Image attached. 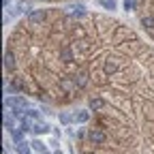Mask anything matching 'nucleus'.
<instances>
[{
  "mask_svg": "<svg viewBox=\"0 0 154 154\" xmlns=\"http://www.w3.org/2000/svg\"><path fill=\"white\" fill-rule=\"evenodd\" d=\"M103 107H105V101L103 99H90V109L96 111V109H103Z\"/></svg>",
  "mask_w": 154,
  "mask_h": 154,
  "instance_id": "obj_6",
  "label": "nucleus"
},
{
  "mask_svg": "<svg viewBox=\"0 0 154 154\" xmlns=\"http://www.w3.org/2000/svg\"><path fill=\"white\" fill-rule=\"evenodd\" d=\"M105 9H116V0H99Z\"/></svg>",
  "mask_w": 154,
  "mask_h": 154,
  "instance_id": "obj_13",
  "label": "nucleus"
},
{
  "mask_svg": "<svg viewBox=\"0 0 154 154\" xmlns=\"http://www.w3.org/2000/svg\"><path fill=\"white\" fill-rule=\"evenodd\" d=\"M116 71H118V66H116V62L107 60V62H105V73H107V75H111V73H116Z\"/></svg>",
  "mask_w": 154,
  "mask_h": 154,
  "instance_id": "obj_10",
  "label": "nucleus"
},
{
  "mask_svg": "<svg viewBox=\"0 0 154 154\" xmlns=\"http://www.w3.org/2000/svg\"><path fill=\"white\" fill-rule=\"evenodd\" d=\"M71 86H73V84H71V82H62V88H64V90H69V88H71Z\"/></svg>",
  "mask_w": 154,
  "mask_h": 154,
  "instance_id": "obj_19",
  "label": "nucleus"
},
{
  "mask_svg": "<svg viewBox=\"0 0 154 154\" xmlns=\"http://www.w3.org/2000/svg\"><path fill=\"white\" fill-rule=\"evenodd\" d=\"M5 66H7V69H13V66H15V60H13V54H11V51L5 54Z\"/></svg>",
  "mask_w": 154,
  "mask_h": 154,
  "instance_id": "obj_9",
  "label": "nucleus"
},
{
  "mask_svg": "<svg viewBox=\"0 0 154 154\" xmlns=\"http://www.w3.org/2000/svg\"><path fill=\"white\" fill-rule=\"evenodd\" d=\"M62 58H64V60H71V51L69 49H62Z\"/></svg>",
  "mask_w": 154,
  "mask_h": 154,
  "instance_id": "obj_18",
  "label": "nucleus"
},
{
  "mask_svg": "<svg viewBox=\"0 0 154 154\" xmlns=\"http://www.w3.org/2000/svg\"><path fill=\"white\" fill-rule=\"evenodd\" d=\"M124 9L126 11H133L135 9V0H124Z\"/></svg>",
  "mask_w": 154,
  "mask_h": 154,
  "instance_id": "obj_16",
  "label": "nucleus"
},
{
  "mask_svg": "<svg viewBox=\"0 0 154 154\" xmlns=\"http://www.w3.org/2000/svg\"><path fill=\"white\" fill-rule=\"evenodd\" d=\"M86 82H88V79H86V75H84V73L75 77V86H86Z\"/></svg>",
  "mask_w": 154,
  "mask_h": 154,
  "instance_id": "obj_12",
  "label": "nucleus"
},
{
  "mask_svg": "<svg viewBox=\"0 0 154 154\" xmlns=\"http://www.w3.org/2000/svg\"><path fill=\"white\" fill-rule=\"evenodd\" d=\"M71 120H73V116H69V113H60V122H62V124H69Z\"/></svg>",
  "mask_w": 154,
  "mask_h": 154,
  "instance_id": "obj_14",
  "label": "nucleus"
},
{
  "mask_svg": "<svg viewBox=\"0 0 154 154\" xmlns=\"http://www.w3.org/2000/svg\"><path fill=\"white\" fill-rule=\"evenodd\" d=\"M30 146H32V150L38 152V154H43V152H45V143H43V141H38V139H34Z\"/></svg>",
  "mask_w": 154,
  "mask_h": 154,
  "instance_id": "obj_7",
  "label": "nucleus"
},
{
  "mask_svg": "<svg viewBox=\"0 0 154 154\" xmlns=\"http://www.w3.org/2000/svg\"><path fill=\"white\" fill-rule=\"evenodd\" d=\"M141 24H143L148 30H154V17H143V19H141Z\"/></svg>",
  "mask_w": 154,
  "mask_h": 154,
  "instance_id": "obj_11",
  "label": "nucleus"
},
{
  "mask_svg": "<svg viewBox=\"0 0 154 154\" xmlns=\"http://www.w3.org/2000/svg\"><path fill=\"white\" fill-rule=\"evenodd\" d=\"M49 131H51V126H49L47 122H43V120L34 122V126H32V133H34V135H45V133H49Z\"/></svg>",
  "mask_w": 154,
  "mask_h": 154,
  "instance_id": "obj_3",
  "label": "nucleus"
},
{
  "mask_svg": "<svg viewBox=\"0 0 154 154\" xmlns=\"http://www.w3.org/2000/svg\"><path fill=\"white\" fill-rule=\"evenodd\" d=\"M54 154H62V152H60V150H56V152H54Z\"/></svg>",
  "mask_w": 154,
  "mask_h": 154,
  "instance_id": "obj_20",
  "label": "nucleus"
},
{
  "mask_svg": "<svg viewBox=\"0 0 154 154\" xmlns=\"http://www.w3.org/2000/svg\"><path fill=\"white\" fill-rule=\"evenodd\" d=\"M43 154H47V152H43Z\"/></svg>",
  "mask_w": 154,
  "mask_h": 154,
  "instance_id": "obj_21",
  "label": "nucleus"
},
{
  "mask_svg": "<svg viewBox=\"0 0 154 154\" xmlns=\"http://www.w3.org/2000/svg\"><path fill=\"white\" fill-rule=\"evenodd\" d=\"M43 17H45V13H43V11H30V13H28V19H30L32 24H36V22H41Z\"/></svg>",
  "mask_w": 154,
  "mask_h": 154,
  "instance_id": "obj_5",
  "label": "nucleus"
},
{
  "mask_svg": "<svg viewBox=\"0 0 154 154\" xmlns=\"http://www.w3.org/2000/svg\"><path fill=\"white\" fill-rule=\"evenodd\" d=\"M88 118H90V111H75L73 113V122H79V124L88 122Z\"/></svg>",
  "mask_w": 154,
  "mask_h": 154,
  "instance_id": "obj_4",
  "label": "nucleus"
},
{
  "mask_svg": "<svg viewBox=\"0 0 154 154\" xmlns=\"http://www.w3.org/2000/svg\"><path fill=\"white\" fill-rule=\"evenodd\" d=\"M88 139H90L92 143H103L107 137H105V133H103V131H99V128H92V131H88Z\"/></svg>",
  "mask_w": 154,
  "mask_h": 154,
  "instance_id": "obj_2",
  "label": "nucleus"
},
{
  "mask_svg": "<svg viewBox=\"0 0 154 154\" xmlns=\"http://www.w3.org/2000/svg\"><path fill=\"white\" fill-rule=\"evenodd\" d=\"M5 128L13 131V118H9V116H5Z\"/></svg>",
  "mask_w": 154,
  "mask_h": 154,
  "instance_id": "obj_15",
  "label": "nucleus"
},
{
  "mask_svg": "<svg viewBox=\"0 0 154 154\" xmlns=\"http://www.w3.org/2000/svg\"><path fill=\"white\" fill-rule=\"evenodd\" d=\"M5 107H22V109H26L28 101L22 99V96H9V99H5Z\"/></svg>",
  "mask_w": 154,
  "mask_h": 154,
  "instance_id": "obj_1",
  "label": "nucleus"
},
{
  "mask_svg": "<svg viewBox=\"0 0 154 154\" xmlns=\"http://www.w3.org/2000/svg\"><path fill=\"white\" fill-rule=\"evenodd\" d=\"M26 116H28V118H32V120H36V118H38V111L30 109V111H26Z\"/></svg>",
  "mask_w": 154,
  "mask_h": 154,
  "instance_id": "obj_17",
  "label": "nucleus"
},
{
  "mask_svg": "<svg viewBox=\"0 0 154 154\" xmlns=\"http://www.w3.org/2000/svg\"><path fill=\"white\" fill-rule=\"evenodd\" d=\"M30 148H32V146H30L28 141H22V143H17V152H19V154H30Z\"/></svg>",
  "mask_w": 154,
  "mask_h": 154,
  "instance_id": "obj_8",
  "label": "nucleus"
}]
</instances>
